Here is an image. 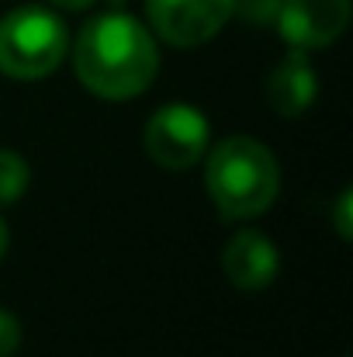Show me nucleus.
<instances>
[{
	"mask_svg": "<svg viewBox=\"0 0 353 357\" xmlns=\"http://www.w3.org/2000/svg\"><path fill=\"white\" fill-rule=\"evenodd\" d=\"M73 70L91 94L104 101H128L152 84L159 70V49L142 21L108 10L80 28L73 45Z\"/></svg>",
	"mask_w": 353,
	"mask_h": 357,
	"instance_id": "obj_1",
	"label": "nucleus"
},
{
	"mask_svg": "<svg viewBox=\"0 0 353 357\" xmlns=\"http://www.w3.org/2000/svg\"><path fill=\"white\" fill-rule=\"evenodd\" d=\"M205 156V184L226 219H253L274 205L281 170L263 142L249 135H229L215 142V149H208Z\"/></svg>",
	"mask_w": 353,
	"mask_h": 357,
	"instance_id": "obj_2",
	"label": "nucleus"
},
{
	"mask_svg": "<svg viewBox=\"0 0 353 357\" xmlns=\"http://www.w3.org/2000/svg\"><path fill=\"white\" fill-rule=\"evenodd\" d=\"M70 52V31L49 7H14L0 17V73L10 80H42Z\"/></svg>",
	"mask_w": 353,
	"mask_h": 357,
	"instance_id": "obj_3",
	"label": "nucleus"
},
{
	"mask_svg": "<svg viewBox=\"0 0 353 357\" xmlns=\"http://www.w3.org/2000/svg\"><path fill=\"white\" fill-rule=\"evenodd\" d=\"M208 119L191 105H163L146 121V153L166 170H187L208 153Z\"/></svg>",
	"mask_w": 353,
	"mask_h": 357,
	"instance_id": "obj_4",
	"label": "nucleus"
},
{
	"mask_svg": "<svg viewBox=\"0 0 353 357\" xmlns=\"http://www.w3.org/2000/svg\"><path fill=\"white\" fill-rule=\"evenodd\" d=\"M146 14L163 42L177 49H194L229 24L235 0H146Z\"/></svg>",
	"mask_w": 353,
	"mask_h": 357,
	"instance_id": "obj_5",
	"label": "nucleus"
},
{
	"mask_svg": "<svg viewBox=\"0 0 353 357\" xmlns=\"http://www.w3.org/2000/svg\"><path fill=\"white\" fill-rule=\"evenodd\" d=\"M277 31L291 49H326L350 24V0H284Z\"/></svg>",
	"mask_w": 353,
	"mask_h": 357,
	"instance_id": "obj_6",
	"label": "nucleus"
},
{
	"mask_svg": "<svg viewBox=\"0 0 353 357\" xmlns=\"http://www.w3.org/2000/svg\"><path fill=\"white\" fill-rule=\"evenodd\" d=\"M222 267L229 274L235 288L242 291H260L267 288L274 278H277V267H281V253L270 239L256 229H242L226 243V253H222Z\"/></svg>",
	"mask_w": 353,
	"mask_h": 357,
	"instance_id": "obj_7",
	"label": "nucleus"
},
{
	"mask_svg": "<svg viewBox=\"0 0 353 357\" xmlns=\"http://www.w3.org/2000/svg\"><path fill=\"white\" fill-rule=\"evenodd\" d=\"M315 94H319V80H315V70L308 63V52L305 49H288V56L267 77L270 108L284 119H295V115L312 108Z\"/></svg>",
	"mask_w": 353,
	"mask_h": 357,
	"instance_id": "obj_8",
	"label": "nucleus"
},
{
	"mask_svg": "<svg viewBox=\"0 0 353 357\" xmlns=\"http://www.w3.org/2000/svg\"><path fill=\"white\" fill-rule=\"evenodd\" d=\"M28 181H31V170L24 156L14 149H0V205L17 202L28 191Z\"/></svg>",
	"mask_w": 353,
	"mask_h": 357,
	"instance_id": "obj_9",
	"label": "nucleus"
},
{
	"mask_svg": "<svg viewBox=\"0 0 353 357\" xmlns=\"http://www.w3.org/2000/svg\"><path fill=\"white\" fill-rule=\"evenodd\" d=\"M284 0H235V10L249 21V24H274L281 14Z\"/></svg>",
	"mask_w": 353,
	"mask_h": 357,
	"instance_id": "obj_10",
	"label": "nucleus"
},
{
	"mask_svg": "<svg viewBox=\"0 0 353 357\" xmlns=\"http://www.w3.org/2000/svg\"><path fill=\"white\" fill-rule=\"evenodd\" d=\"M17 344H21V323L7 309H0V357H10Z\"/></svg>",
	"mask_w": 353,
	"mask_h": 357,
	"instance_id": "obj_11",
	"label": "nucleus"
},
{
	"mask_svg": "<svg viewBox=\"0 0 353 357\" xmlns=\"http://www.w3.org/2000/svg\"><path fill=\"white\" fill-rule=\"evenodd\" d=\"M350 202H353V195L350 191H343V195H340V202H336V212H333L340 239H350Z\"/></svg>",
	"mask_w": 353,
	"mask_h": 357,
	"instance_id": "obj_12",
	"label": "nucleus"
},
{
	"mask_svg": "<svg viewBox=\"0 0 353 357\" xmlns=\"http://www.w3.org/2000/svg\"><path fill=\"white\" fill-rule=\"evenodd\" d=\"M49 3H56V7H63V10H84V7H91L94 0H49Z\"/></svg>",
	"mask_w": 353,
	"mask_h": 357,
	"instance_id": "obj_13",
	"label": "nucleus"
},
{
	"mask_svg": "<svg viewBox=\"0 0 353 357\" xmlns=\"http://www.w3.org/2000/svg\"><path fill=\"white\" fill-rule=\"evenodd\" d=\"M3 250H7V226H3V219H0V257H3Z\"/></svg>",
	"mask_w": 353,
	"mask_h": 357,
	"instance_id": "obj_14",
	"label": "nucleus"
}]
</instances>
